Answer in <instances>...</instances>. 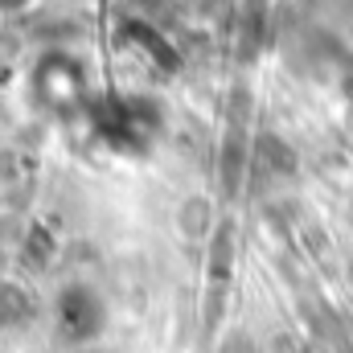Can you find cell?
I'll return each mask as SVG.
<instances>
[{"instance_id":"cell-2","label":"cell","mask_w":353,"mask_h":353,"mask_svg":"<svg viewBox=\"0 0 353 353\" xmlns=\"http://www.w3.org/2000/svg\"><path fill=\"white\" fill-rule=\"evenodd\" d=\"M33 0H0V12L4 17H12V12H21V8H29Z\"/></svg>"},{"instance_id":"cell-1","label":"cell","mask_w":353,"mask_h":353,"mask_svg":"<svg viewBox=\"0 0 353 353\" xmlns=\"http://www.w3.org/2000/svg\"><path fill=\"white\" fill-rule=\"evenodd\" d=\"M210 201L205 197H189L185 205H181V214H176V226H181V234H193V239H201L205 230H210Z\"/></svg>"}]
</instances>
